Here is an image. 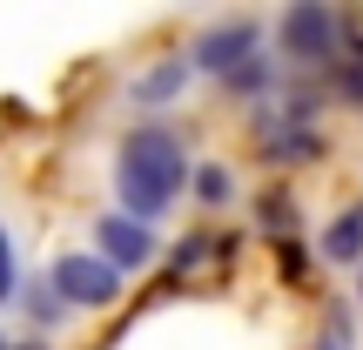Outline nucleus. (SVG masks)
I'll list each match as a JSON object with an SVG mask.
<instances>
[{"label": "nucleus", "instance_id": "obj_9", "mask_svg": "<svg viewBox=\"0 0 363 350\" xmlns=\"http://www.w3.org/2000/svg\"><path fill=\"white\" fill-rule=\"evenodd\" d=\"M189 81V61H162V67H148L142 81H135V102L142 108H155V102H175V88Z\"/></svg>", "mask_w": 363, "mask_h": 350}, {"label": "nucleus", "instance_id": "obj_6", "mask_svg": "<svg viewBox=\"0 0 363 350\" xmlns=\"http://www.w3.org/2000/svg\"><path fill=\"white\" fill-rule=\"evenodd\" d=\"M269 162H283V169H296V162H316V155H330V135L323 128H283V135H269Z\"/></svg>", "mask_w": 363, "mask_h": 350}, {"label": "nucleus", "instance_id": "obj_4", "mask_svg": "<svg viewBox=\"0 0 363 350\" xmlns=\"http://www.w3.org/2000/svg\"><path fill=\"white\" fill-rule=\"evenodd\" d=\"M249 54H262V21L235 13V21H216L202 40H195V61H189V67H202V75H216V81H222V75H235Z\"/></svg>", "mask_w": 363, "mask_h": 350}, {"label": "nucleus", "instance_id": "obj_12", "mask_svg": "<svg viewBox=\"0 0 363 350\" xmlns=\"http://www.w3.org/2000/svg\"><path fill=\"white\" fill-rule=\"evenodd\" d=\"M202 256H208V236H189V243L175 249V263H169V276H189V270H195V263H202Z\"/></svg>", "mask_w": 363, "mask_h": 350}, {"label": "nucleus", "instance_id": "obj_19", "mask_svg": "<svg viewBox=\"0 0 363 350\" xmlns=\"http://www.w3.org/2000/svg\"><path fill=\"white\" fill-rule=\"evenodd\" d=\"M0 350H7V344H0Z\"/></svg>", "mask_w": 363, "mask_h": 350}, {"label": "nucleus", "instance_id": "obj_13", "mask_svg": "<svg viewBox=\"0 0 363 350\" xmlns=\"http://www.w3.org/2000/svg\"><path fill=\"white\" fill-rule=\"evenodd\" d=\"M21 290V276H13V243H7V229H0V303Z\"/></svg>", "mask_w": 363, "mask_h": 350}, {"label": "nucleus", "instance_id": "obj_5", "mask_svg": "<svg viewBox=\"0 0 363 350\" xmlns=\"http://www.w3.org/2000/svg\"><path fill=\"white\" fill-rule=\"evenodd\" d=\"M94 249H101V263L108 270H142L148 256H155V236L142 229V222H128V216H94Z\"/></svg>", "mask_w": 363, "mask_h": 350}, {"label": "nucleus", "instance_id": "obj_8", "mask_svg": "<svg viewBox=\"0 0 363 350\" xmlns=\"http://www.w3.org/2000/svg\"><path fill=\"white\" fill-rule=\"evenodd\" d=\"M323 256H330V263H357V256H363V202H350V209L323 229Z\"/></svg>", "mask_w": 363, "mask_h": 350}, {"label": "nucleus", "instance_id": "obj_11", "mask_svg": "<svg viewBox=\"0 0 363 350\" xmlns=\"http://www.w3.org/2000/svg\"><path fill=\"white\" fill-rule=\"evenodd\" d=\"M262 229L289 236V229H296V202H289V195H262Z\"/></svg>", "mask_w": 363, "mask_h": 350}, {"label": "nucleus", "instance_id": "obj_2", "mask_svg": "<svg viewBox=\"0 0 363 350\" xmlns=\"http://www.w3.org/2000/svg\"><path fill=\"white\" fill-rule=\"evenodd\" d=\"M276 40H283V54L303 61V67H337L343 13L323 7V0H296V7H283V21H276Z\"/></svg>", "mask_w": 363, "mask_h": 350}, {"label": "nucleus", "instance_id": "obj_18", "mask_svg": "<svg viewBox=\"0 0 363 350\" xmlns=\"http://www.w3.org/2000/svg\"><path fill=\"white\" fill-rule=\"evenodd\" d=\"M316 350H330V344H316Z\"/></svg>", "mask_w": 363, "mask_h": 350}, {"label": "nucleus", "instance_id": "obj_10", "mask_svg": "<svg viewBox=\"0 0 363 350\" xmlns=\"http://www.w3.org/2000/svg\"><path fill=\"white\" fill-rule=\"evenodd\" d=\"M189 189H195V202H202V209H222L235 195V182H229L222 162H202V169H189Z\"/></svg>", "mask_w": 363, "mask_h": 350}, {"label": "nucleus", "instance_id": "obj_16", "mask_svg": "<svg viewBox=\"0 0 363 350\" xmlns=\"http://www.w3.org/2000/svg\"><path fill=\"white\" fill-rule=\"evenodd\" d=\"M21 350H48V344H21Z\"/></svg>", "mask_w": 363, "mask_h": 350}, {"label": "nucleus", "instance_id": "obj_14", "mask_svg": "<svg viewBox=\"0 0 363 350\" xmlns=\"http://www.w3.org/2000/svg\"><path fill=\"white\" fill-rule=\"evenodd\" d=\"M27 303H34V317H40V324H54V317H61V297H54V290H34Z\"/></svg>", "mask_w": 363, "mask_h": 350}, {"label": "nucleus", "instance_id": "obj_3", "mask_svg": "<svg viewBox=\"0 0 363 350\" xmlns=\"http://www.w3.org/2000/svg\"><path fill=\"white\" fill-rule=\"evenodd\" d=\"M48 290L61 303H74V310H108V303L121 297V276L108 270L101 256H61L48 270Z\"/></svg>", "mask_w": 363, "mask_h": 350}, {"label": "nucleus", "instance_id": "obj_15", "mask_svg": "<svg viewBox=\"0 0 363 350\" xmlns=\"http://www.w3.org/2000/svg\"><path fill=\"white\" fill-rule=\"evenodd\" d=\"M283 276H289V283H303V276H310V270H303V249H296V243H283Z\"/></svg>", "mask_w": 363, "mask_h": 350}, {"label": "nucleus", "instance_id": "obj_1", "mask_svg": "<svg viewBox=\"0 0 363 350\" xmlns=\"http://www.w3.org/2000/svg\"><path fill=\"white\" fill-rule=\"evenodd\" d=\"M189 169H195V162L182 155L175 128H162V121L128 128V135H121V148H115V195H121V216L142 222V229H148L155 216H169L175 195L189 189Z\"/></svg>", "mask_w": 363, "mask_h": 350}, {"label": "nucleus", "instance_id": "obj_7", "mask_svg": "<svg viewBox=\"0 0 363 350\" xmlns=\"http://www.w3.org/2000/svg\"><path fill=\"white\" fill-rule=\"evenodd\" d=\"M222 88H229L235 102H269V94H276V67H269V54H249L235 75H222Z\"/></svg>", "mask_w": 363, "mask_h": 350}, {"label": "nucleus", "instance_id": "obj_17", "mask_svg": "<svg viewBox=\"0 0 363 350\" xmlns=\"http://www.w3.org/2000/svg\"><path fill=\"white\" fill-rule=\"evenodd\" d=\"M357 290H363V270H357Z\"/></svg>", "mask_w": 363, "mask_h": 350}]
</instances>
